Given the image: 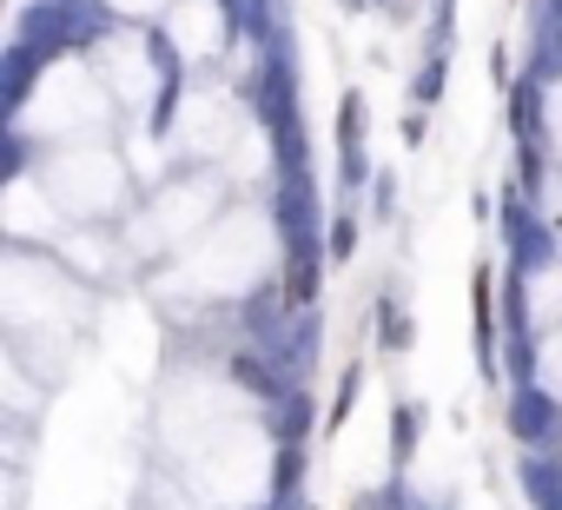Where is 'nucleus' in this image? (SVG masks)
<instances>
[{
    "label": "nucleus",
    "instance_id": "obj_1",
    "mask_svg": "<svg viewBox=\"0 0 562 510\" xmlns=\"http://www.w3.org/2000/svg\"><path fill=\"white\" fill-rule=\"evenodd\" d=\"M470 325H476V332H470V339H476V365H483V378L496 385V378H503V358H496V339H503V332H496V273H490V266L470 273Z\"/></svg>",
    "mask_w": 562,
    "mask_h": 510
},
{
    "label": "nucleus",
    "instance_id": "obj_2",
    "mask_svg": "<svg viewBox=\"0 0 562 510\" xmlns=\"http://www.w3.org/2000/svg\"><path fill=\"white\" fill-rule=\"evenodd\" d=\"M338 159H345V192H364V93L351 87L338 100Z\"/></svg>",
    "mask_w": 562,
    "mask_h": 510
},
{
    "label": "nucleus",
    "instance_id": "obj_3",
    "mask_svg": "<svg viewBox=\"0 0 562 510\" xmlns=\"http://www.w3.org/2000/svg\"><path fill=\"white\" fill-rule=\"evenodd\" d=\"M417 431H424V404H417V398H397V411H391V470H397V477H404L411 457H417Z\"/></svg>",
    "mask_w": 562,
    "mask_h": 510
},
{
    "label": "nucleus",
    "instance_id": "obj_4",
    "mask_svg": "<svg viewBox=\"0 0 562 510\" xmlns=\"http://www.w3.org/2000/svg\"><path fill=\"white\" fill-rule=\"evenodd\" d=\"M443 80H450V54H430L424 74L411 80V107H437L443 100Z\"/></svg>",
    "mask_w": 562,
    "mask_h": 510
},
{
    "label": "nucleus",
    "instance_id": "obj_5",
    "mask_svg": "<svg viewBox=\"0 0 562 510\" xmlns=\"http://www.w3.org/2000/svg\"><path fill=\"white\" fill-rule=\"evenodd\" d=\"M358 225H364V219H358L351 206H345V212L331 219V232H325V252H331V266H345L351 252H358Z\"/></svg>",
    "mask_w": 562,
    "mask_h": 510
},
{
    "label": "nucleus",
    "instance_id": "obj_6",
    "mask_svg": "<svg viewBox=\"0 0 562 510\" xmlns=\"http://www.w3.org/2000/svg\"><path fill=\"white\" fill-rule=\"evenodd\" d=\"M378 345L384 352H404L411 345V319L397 312V299H378Z\"/></svg>",
    "mask_w": 562,
    "mask_h": 510
},
{
    "label": "nucleus",
    "instance_id": "obj_7",
    "mask_svg": "<svg viewBox=\"0 0 562 510\" xmlns=\"http://www.w3.org/2000/svg\"><path fill=\"white\" fill-rule=\"evenodd\" d=\"M358 385H364V358L338 378V398H331V418H325V431H331V437L345 431V418H351V404H358Z\"/></svg>",
    "mask_w": 562,
    "mask_h": 510
},
{
    "label": "nucleus",
    "instance_id": "obj_8",
    "mask_svg": "<svg viewBox=\"0 0 562 510\" xmlns=\"http://www.w3.org/2000/svg\"><path fill=\"white\" fill-rule=\"evenodd\" d=\"M371 206H378V219H391V206H397V179H391V173H378V186H371Z\"/></svg>",
    "mask_w": 562,
    "mask_h": 510
}]
</instances>
